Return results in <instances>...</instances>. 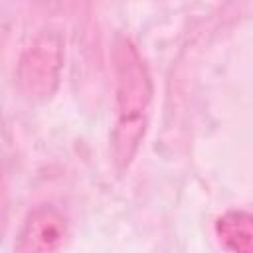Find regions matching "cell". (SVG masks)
Returning <instances> with one entry per match:
<instances>
[{
	"mask_svg": "<svg viewBox=\"0 0 253 253\" xmlns=\"http://www.w3.org/2000/svg\"><path fill=\"white\" fill-rule=\"evenodd\" d=\"M213 231L223 249L235 253H251L253 249V217L245 210H229L221 213Z\"/></svg>",
	"mask_w": 253,
	"mask_h": 253,
	"instance_id": "4",
	"label": "cell"
},
{
	"mask_svg": "<svg viewBox=\"0 0 253 253\" xmlns=\"http://www.w3.org/2000/svg\"><path fill=\"white\" fill-rule=\"evenodd\" d=\"M63 38L57 30H42L22 51L16 63V89L32 103L49 101L61 79Z\"/></svg>",
	"mask_w": 253,
	"mask_h": 253,
	"instance_id": "2",
	"label": "cell"
},
{
	"mask_svg": "<svg viewBox=\"0 0 253 253\" xmlns=\"http://www.w3.org/2000/svg\"><path fill=\"white\" fill-rule=\"evenodd\" d=\"M67 219L51 204L34 208L22 223L14 249L18 253H49L63 247L67 239Z\"/></svg>",
	"mask_w": 253,
	"mask_h": 253,
	"instance_id": "3",
	"label": "cell"
},
{
	"mask_svg": "<svg viewBox=\"0 0 253 253\" xmlns=\"http://www.w3.org/2000/svg\"><path fill=\"white\" fill-rule=\"evenodd\" d=\"M115 73V128L111 156L119 174L126 172L146 136L154 85L146 61L126 36H117L111 49Z\"/></svg>",
	"mask_w": 253,
	"mask_h": 253,
	"instance_id": "1",
	"label": "cell"
}]
</instances>
